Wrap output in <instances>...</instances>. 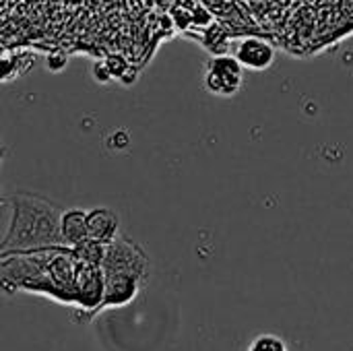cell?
<instances>
[{
    "instance_id": "ba28073f",
    "label": "cell",
    "mask_w": 353,
    "mask_h": 351,
    "mask_svg": "<svg viewBox=\"0 0 353 351\" xmlns=\"http://www.w3.org/2000/svg\"><path fill=\"white\" fill-rule=\"evenodd\" d=\"M72 252L79 261L83 263H91V265H101L103 254H105V244L97 242L93 238H85L83 242H79L77 246H72Z\"/></svg>"
},
{
    "instance_id": "277c9868",
    "label": "cell",
    "mask_w": 353,
    "mask_h": 351,
    "mask_svg": "<svg viewBox=\"0 0 353 351\" xmlns=\"http://www.w3.org/2000/svg\"><path fill=\"white\" fill-rule=\"evenodd\" d=\"M103 304V271L101 265L79 261L74 273V306L97 310Z\"/></svg>"
},
{
    "instance_id": "5b68a950",
    "label": "cell",
    "mask_w": 353,
    "mask_h": 351,
    "mask_svg": "<svg viewBox=\"0 0 353 351\" xmlns=\"http://www.w3.org/2000/svg\"><path fill=\"white\" fill-rule=\"evenodd\" d=\"M234 56L244 66V70L263 72V70H269L275 64L277 50H275V46L267 37H261V35H244L236 43Z\"/></svg>"
},
{
    "instance_id": "9c48e42d",
    "label": "cell",
    "mask_w": 353,
    "mask_h": 351,
    "mask_svg": "<svg viewBox=\"0 0 353 351\" xmlns=\"http://www.w3.org/2000/svg\"><path fill=\"white\" fill-rule=\"evenodd\" d=\"M246 351H290V348L277 335H259Z\"/></svg>"
},
{
    "instance_id": "4fadbf2b",
    "label": "cell",
    "mask_w": 353,
    "mask_h": 351,
    "mask_svg": "<svg viewBox=\"0 0 353 351\" xmlns=\"http://www.w3.org/2000/svg\"><path fill=\"white\" fill-rule=\"evenodd\" d=\"M14 70H17L14 62H10L8 58H0V81L10 79L14 74Z\"/></svg>"
},
{
    "instance_id": "30bf717a",
    "label": "cell",
    "mask_w": 353,
    "mask_h": 351,
    "mask_svg": "<svg viewBox=\"0 0 353 351\" xmlns=\"http://www.w3.org/2000/svg\"><path fill=\"white\" fill-rule=\"evenodd\" d=\"M105 66H108V70H110V74H112V79H122L124 77V72L130 68V64H128V60L122 56V54H110L105 60Z\"/></svg>"
},
{
    "instance_id": "8992f818",
    "label": "cell",
    "mask_w": 353,
    "mask_h": 351,
    "mask_svg": "<svg viewBox=\"0 0 353 351\" xmlns=\"http://www.w3.org/2000/svg\"><path fill=\"white\" fill-rule=\"evenodd\" d=\"M120 217L108 207H93L87 211V236L97 242H112L118 236Z\"/></svg>"
},
{
    "instance_id": "3957f363",
    "label": "cell",
    "mask_w": 353,
    "mask_h": 351,
    "mask_svg": "<svg viewBox=\"0 0 353 351\" xmlns=\"http://www.w3.org/2000/svg\"><path fill=\"white\" fill-rule=\"evenodd\" d=\"M203 85L215 97H234L244 85V66L230 52L213 54L205 64Z\"/></svg>"
},
{
    "instance_id": "52a82bcc",
    "label": "cell",
    "mask_w": 353,
    "mask_h": 351,
    "mask_svg": "<svg viewBox=\"0 0 353 351\" xmlns=\"http://www.w3.org/2000/svg\"><path fill=\"white\" fill-rule=\"evenodd\" d=\"M60 236L62 244L72 248L87 238V211L83 209H64L60 215Z\"/></svg>"
},
{
    "instance_id": "8fae6325",
    "label": "cell",
    "mask_w": 353,
    "mask_h": 351,
    "mask_svg": "<svg viewBox=\"0 0 353 351\" xmlns=\"http://www.w3.org/2000/svg\"><path fill=\"white\" fill-rule=\"evenodd\" d=\"M91 74H93V79H95L97 83H110V81H112V74H110V70H108V66H105L103 60H99V62L93 64Z\"/></svg>"
},
{
    "instance_id": "7a4b0ae2",
    "label": "cell",
    "mask_w": 353,
    "mask_h": 351,
    "mask_svg": "<svg viewBox=\"0 0 353 351\" xmlns=\"http://www.w3.org/2000/svg\"><path fill=\"white\" fill-rule=\"evenodd\" d=\"M101 271L114 275H128L143 283L149 271V259L137 242L118 234L112 242L105 244Z\"/></svg>"
},
{
    "instance_id": "6da1fadb",
    "label": "cell",
    "mask_w": 353,
    "mask_h": 351,
    "mask_svg": "<svg viewBox=\"0 0 353 351\" xmlns=\"http://www.w3.org/2000/svg\"><path fill=\"white\" fill-rule=\"evenodd\" d=\"M10 221L0 240V257L10 252L64 246L60 236L62 205L35 192H14L8 197Z\"/></svg>"
},
{
    "instance_id": "7c38bea8",
    "label": "cell",
    "mask_w": 353,
    "mask_h": 351,
    "mask_svg": "<svg viewBox=\"0 0 353 351\" xmlns=\"http://www.w3.org/2000/svg\"><path fill=\"white\" fill-rule=\"evenodd\" d=\"M64 66H66V54H62V52H52V54L48 56V68H50V70L58 72V70H62Z\"/></svg>"
}]
</instances>
